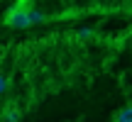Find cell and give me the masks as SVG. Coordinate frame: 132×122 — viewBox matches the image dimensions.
Segmentation results:
<instances>
[{
  "label": "cell",
  "instance_id": "277c9868",
  "mask_svg": "<svg viewBox=\"0 0 132 122\" xmlns=\"http://www.w3.org/2000/svg\"><path fill=\"white\" fill-rule=\"evenodd\" d=\"M93 34H95V32H93L90 27H81V29H78V37H81V39H90Z\"/></svg>",
  "mask_w": 132,
  "mask_h": 122
},
{
  "label": "cell",
  "instance_id": "6da1fadb",
  "mask_svg": "<svg viewBox=\"0 0 132 122\" xmlns=\"http://www.w3.org/2000/svg\"><path fill=\"white\" fill-rule=\"evenodd\" d=\"M47 20L49 17L44 12H39V10L29 7V5H24V3H17L15 7H10L7 15H5L3 24L5 27H12V29H27V27H32V24L47 22Z\"/></svg>",
  "mask_w": 132,
  "mask_h": 122
},
{
  "label": "cell",
  "instance_id": "7a4b0ae2",
  "mask_svg": "<svg viewBox=\"0 0 132 122\" xmlns=\"http://www.w3.org/2000/svg\"><path fill=\"white\" fill-rule=\"evenodd\" d=\"M113 122H132V105H125L113 115Z\"/></svg>",
  "mask_w": 132,
  "mask_h": 122
},
{
  "label": "cell",
  "instance_id": "5b68a950",
  "mask_svg": "<svg viewBox=\"0 0 132 122\" xmlns=\"http://www.w3.org/2000/svg\"><path fill=\"white\" fill-rule=\"evenodd\" d=\"M5 90H7V78H5V76L0 73V95H3Z\"/></svg>",
  "mask_w": 132,
  "mask_h": 122
},
{
  "label": "cell",
  "instance_id": "3957f363",
  "mask_svg": "<svg viewBox=\"0 0 132 122\" xmlns=\"http://www.w3.org/2000/svg\"><path fill=\"white\" fill-rule=\"evenodd\" d=\"M3 122H20V115H17V110H5L3 112Z\"/></svg>",
  "mask_w": 132,
  "mask_h": 122
}]
</instances>
